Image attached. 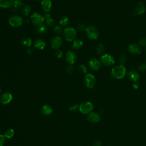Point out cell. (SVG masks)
I'll return each mask as SVG.
<instances>
[{
    "instance_id": "6da1fadb",
    "label": "cell",
    "mask_w": 146,
    "mask_h": 146,
    "mask_svg": "<svg viewBox=\"0 0 146 146\" xmlns=\"http://www.w3.org/2000/svg\"><path fill=\"white\" fill-rule=\"evenodd\" d=\"M126 74L125 68L123 65L116 66L112 68L111 72L112 77L115 79H120L124 77Z\"/></svg>"
},
{
    "instance_id": "7a4b0ae2",
    "label": "cell",
    "mask_w": 146,
    "mask_h": 146,
    "mask_svg": "<svg viewBox=\"0 0 146 146\" xmlns=\"http://www.w3.org/2000/svg\"><path fill=\"white\" fill-rule=\"evenodd\" d=\"M63 35L66 40L67 42H72L75 39L76 36V31L74 27L71 26H67L63 30Z\"/></svg>"
},
{
    "instance_id": "3957f363",
    "label": "cell",
    "mask_w": 146,
    "mask_h": 146,
    "mask_svg": "<svg viewBox=\"0 0 146 146\" xmlns=\"http://www.w3.org/2000/svg\"><path fill=\"white\" fill-rule=\"evenodd\" d=\"M85 31L87 37L91 40L96 39L99 36V30L95 26L93 25L87 26L85 30Z\"/></svg>"
},
{
    "instance_id": "277c9868",
    "label": "cell",
    "mask_w": 146,
    "mask_h": 146,
    "mask_svg": "<svg viewBox=\"0 0 146 146\" xmlns=\"http://www.w3.org/2000/svg\"><path fill=\"white\" fill-rule=\"evenodd\" d=\"M30 19L33 24L36 27L43 25L44 21L43 16L38 12H35L32 14L30 17Z\"/></svg>"
},
{
    "instance_id": "5b68a950",
    "label": "cell",
    "mask_w": 146,
    "mask_h": 146,
    "mask_svg": "<svg viewBox=\"0 0 146 146\" xmlns=\"http://www.w3.org/2000/svg\"><path fill=\"white\" fill-rule=\"evenodd\" d=\"M94 109V105L90 102H84L80 104L79 110L83 114H88Z\"/></svg>"
},
{
    "instance_id": "8992f818",
    "label": "cell",
    "mask_w": 146,
    "mask_h": 146,
    "mask_svg": "<svg viewBox=\"0 0 146 146\" xmlns=\"http://www.w3.org/2000/svg\"><path fill=\"white\" fill-rule=\"evenodd\" d=\"M9 25L13 27H18L22 25L23 22L22 18L18 15H13L9 19Z\"/></svg>"
},
{
    "instance_id": "52a82bcc",
    "label": "cell",
    "mask_w": 146,
    "mask_h": 146,
    "mask_svg": "<svg viewBox=\"0 0 146 146\" xmlns=\"http://www.w3.org/2000/svg\"><path fill=\"white\" fill-rule=\"evenodd\" d=\"M84 83L88 88H91L96 84V78L92 74H87L84 78Z\"/></svg>"
},
{
    "instance_id": "ba28073f",
    "label": "cell",
    "mask_w": 146,
    "mask_h": 146,
    "mask_svg": "<svg viewBox=\"0 0 146 146\" xmlns=\"http://www.w3.org/2000/svg\"><path fill=\"white\" fill-rule=\"evenodd\" d=\"M101 62L106 66H111L115 63V59L111 55L106 54L102 56Z\"/></svg>"
},
{
    "instance_id": "9c48e42d",
    "label": "cell",
    "mask_w": 146,
    "mask_h": 146,
    "mask_svg": "<svg viewBox=\"0 0 146 146\" xmlns=\"http://www.w3.org/2000/svg\"><path fill=\"white\" fill-rule=\"evenodd\" d=\"M50 44L52 48L55 50L59 49L62 44V39L60 36L56 35L52 38Z\"/></svg>"
},
{
    "instance_id": "30bf717a",
    "label": "cell",
    "mask_w": 146,
    "mask_h": 146,
    "mask_svg": "<svg viewBox=\"0 0 146 146\" xmlns=\"http://www.w3.org/2000/svg\"><path fill=\"white\" fill-rule=\"evenodd\" d=\"M77 59L76 53L71 50L68 51L66 54V60L69 64H73Z\"/></svg>"
},
{
    "instance_id": "8fae6325",
    "label": "cell",
    "mask_w": 146,
    "mask_h": 146,
    "mask_svg": "<svg viewBox=\"0 0 146 146\" xmlns=\"http://www.w3.org/2000/svg\"><path fill=\"white\" fill-rule=\"evenodd\" d=\"M13 100V95L10 92H5L0 96V103L6 105L10 103Z\"/></svg>"
},
{
    "instance_id": "7c38bea8",
    "label": "cell",
    "mask_w": 146,
    "mask_h": 146,
    "mask_svg": "<svg viewBox=\"0 0 146 146\" xmlns=\"http://www.w3.org/2000/svg\"><path fill=\"white\" fill-rule=\"evenodd\" d=\"M90 68L94 71H98L101 68V63L96 58H91L88 62Z\"/></svg>"
},
{
    "instance_id": "4fadbf2b",
    "label": "cell",
    "mask_w": 146,
    "mask_h": 146,
    "mask_svg": "<svg viewBox=\"0 0 146 146\" xmlns=\"http://www.w3.org/2000/svg\"><path fill=\"white\" fill-rule=\"evenodd\" d=\"M41 7L45 13H50L52 7V3L51 0H42Z\"/></svg>"
},
{
    "instance_id": "5bb4252c",
    "label": "cell",
    "mask_w": 146,
    "mask_h": 146,
    "mask_svg": "<svg viewBox=\"0 0 146 146\" xmlns=\"http://www.w3.org/2000/svg\"><path fill=\"white\" fill-rule=\"evenodd\" d=\"M87 119L89 122L91 123H95L98 122L100 120V116L98 113L91 112L90 113H88V115H87Z\"/></svg>"
},
{
    "instance_id": "9a60e30c",
    "label": "cell",
    "mask_w": 146,
    "mask_h": 146,
    "mask_svg": "<svg viewBox=\"0 0 146 146\" xmlns=\"http://www.w3.org/2000/svg\"><path fill=\"white\" fill-rule=\"evenodd\" d=\"M128 51L133 54H139L141 51V48L139 44L132 43L129 46Z\"/></svg>"
},
{
    "instance_id": "2e32d148",
    "label": "cell",
    "mask_w": 146,
    "mask_h": 146,
    "mask_svg": "<svg viewBox=\"0 0 146 146\" xmlns=\"http://www.w3.org/2000/svg\"><path fill=\"white\" fill-rule=\"evenodd\" d=\"M34 47L36 48H38L39 50H43L46 46V43L43 39L38 38L34 40Z\"/></svg>"
},
{
    "instance_id": "e0dca14e",
    "label": "cell",
    "mask_w": 146,
    "mask_h": 146,
    "mask_svg": "<svg viewBox=\"0 0 146 146\" xmlns=\"http://www.w3.org/2000/svg\"><path fill=\"white\" fill-rule=\"evenodd\" d=\"M127 78L128 79L133 82H137L140 78L139 74L135 71H131L127 73Z\"/></svg>"
},
{
    "instance_id": "ac0fdd59",
    "label": "cell",
    "mask_w": 146,
    "mask_h": 146,
    "mask_svg": "<svg viewBox=\"0 0 146 146\" xmlns=\"http://www.w3.org/2000/svg\"><path fill=\"white\" fill-rule=\"evenodd\" d=\"M40 111L43 115L45 116H49L52 112V108L50 105L44 104L41 107Z\"/></svg>"
},
{
    "instance_id": "d6986e66",
    "label": "cell",
    "mask_w": 146,
    "mask_h": 146,
    "mask_svg": "<svg viewBox=\"0 0 146 146\" xmlns=\"http://www.w3.org/2000/svg\"><path fill=\"white\" fill-rule=\"evenodd\" d=\"M14 0H0V7L3 9L11 8L14 3Z\"/></svg>"
},
{
    "instance_id": "ffe728a7",
    "label": "cell",
    "mask_w": 146,
    "mask_h": 146,
    "mask_svg": "<svg viewBox=\"0 0 146 146\" xmlns=\"http://www.w3.org/2000/svg\"><path fill=\"white\" fill-rule=\"evenodd\" d=\"M145 10V5L141 2H139L135 7V13L137 15L143 14L144 13Z\"/></svg>"
},
{
    "instance_id": "44dd1931",
    "label": "cell",
    "mask_w": 146,
    "mask_h": 146,
    "mask_svg": "<svg viewBox=\"0 0 146 146\" xmlns=\"http://www.w3.org/2000/svg\"><path fill=\"white\" fill-rule=\"evenodd\" d=\"M23 6V3L22 1H14L13 7H12V10L13 12H16L18 10L21 9L22 7Z\"/></svg>"
},
{
    "instance_id": "7402d4cb",
    "label": "cell",
    "mask_w": 146,
    "mask_h": 146,
    "mask_svg": "<svg viewBox=\"0 0 146 146\" xmlns=\"http://www.w3.org/2000/svg\"><path fill=\"white\" fill-rule=\"evenodd\" d=\"M31 11V9L29 5H24L21 9V14L24 17H27L30 15Z\"/></svg>"
},
{
    "instance_id": "603a6c76",
    "label": "cell",
    "mask_w": 146,
    "mask_h": 146,
    "mask_svg": "<svg viewBox=\"0 0 146 146\" xmlns=\"http://www.w3.org/2000/svg\"><path fill=\"white\" fill-rule=\"evenodd\" d=\"M83 42L82 40L76 39L73 40V42L72 44V47L74 49L78 50V49H80L83 46Z\"/></svg>"
},
{
    "instance_id": "cb8c5ba5",
    "label": "cell",
    "mask_w": 146,
    "mask_h": 146,
    "mask_svg": "<svg viewBox=\"0 0 146 146\" xmlns=\"http://www.w3.org/2000/svg\"><path fill=\"white\" fill-rule=\"evenodd\" d=\"M69 22H70V19L66 15L62 16L60 18L59 21V23L61 26H66L68 25Z\"/></svg>"
},
{
    "instance_id": "d4e9b609",
    "label": "cell",
    "mask_w": 146,
    "mask_h": 146,
    "mask_svg": "<svg viewBox=\"0 0 146 146\" xmlns=\"http://www.w3.org/2000/svg\"><path fill=\"white\" fill-rule=\"evenodd\" d=\"M21 42L24 46L27 47H30L32 44V40L29 36H24L22 39Z\"/></svg>"
},
{
    "instance_id": "484cf974",
    "label": "cell",
    "mask_w": 146,
    "mask_h": 146,
    "mask_svg": "<svg viewBox=\"0 0 146 146\" xmlns=\"http://www.w3.org/2000/svg\"><path fill=\"white\" fill-rule=\"evenodd\" d=\"M47 31H48L47 26L43 24L38 27H36V32L38 34H44V33H47Z\"/></svg>"
},
{
    "instance_id": "4316f807",
    "label": "cell",
    "mask_w": 146,
    "mask_h": 146,
    "mask_svg": "<svg viewBox=\"0 0 146 146\" xmlns=\"http://www.w3.org/2000/svg\"><path fill=\"white\" fill-rule=\"evenodd\" d=\"M3 135L6 139H11L14 135V131L12 128H9L5 132Z\"/></svg>"
},
{
    "instance_id": "83f0119b",
    "label": "cell",
    "mask_w": 146,
    "mask_h": 146,
    "mask_svg": "<svg viewBox=\"0 0 146 146\" xmlns=\"http://www.w3.org/2000/svg\"><path fill=\"white\" fill-rule=\"evenodd\" d=\"M45 23H46V25L47 26V27H55V23H56V22L55 21L54 19L52 18L51 17L45 20Z\"/></svg>"
},
{
    "instance_id": "f1b7e54d",
    "label": "cell",
    "mask_w": 146,
    "mask_h": 146,
    "mask_svg": "<svg viewBox=\"0 0 146 146\" xmlns=\"http://www.w3.org/2000/svg\"><path fill=\"white\" fill-rule=\"evenodd\" d=\"M54 32L56 35H59L63 32V30L61 26H55L54 27Z\"/></svg>"
},
{
    "instance_id": "f546056e",
    "label": "cell",
    "mask_w": 146,
    "mask_h": 146,
    "mask_svg": "<svg viewBox=\"0 0 146 146\" xmlns=\"http://www.w3.org/2000/svg\"><path fill=\"white\" fill-rule=\"evenodd\" d=\"M104 51V47L102 44H99L96 47V52L98 54H102Z\"/></svg>"
},
{
    "instance_id": "4dcf8cb0",
    "label": "cell",
    "mask_w": 146,
    "mask_h": 146,
    "mask_svg": "<svg viewBox=\"0 0 146 146\" xmlns=\"http://www.w3.org/2000/svg\"><path fill=\"white\" fill-rule=\"evenodd\" d=\"M66 71L67 72V73L69 74H72L74 71V67L72 64H69L68 65L66 68Z\"/></svg>"
},
{
    "instance_id": "1f68e13d",
    "label": "cell",
    "mask_w": 146,
    "mask_h": 146,
    "mask_svg": "<svg viewBox=\"0 0 146 146\" xmlns=\"http://www.w3.org/2000/svg\"><path fill=\"white\" fill-rule=\"evenodd\" d=\"M54 55H55V56L56 58H57L58 59H60L62 57V56H63V52L59 49L55 50V51L54 52Z\"/></svg>"
},
{
    "instance_id": "d6a6232c",
    "label": "cell",
    "mask_w": 146,
    "mask_h": 146,
    "mask_svg": "<svg viewBox=\"0 0 146 146\" xmlns=\"http://www.w3.org/2000/svg\"><path fill=\"white\" fill-rule=\"evenodd\" d=\"M79 68L80 71L83 74H86L87 71V68L86 66L83 64H80L79 66Z\"/></svg>"
},
{
    "instance_id": "836d02e7",
    "label": "cell",
    "mask_w": 146,
    "mask_h": 146,
    "mask_svg": "<svg viewBox=\"0 0 146 146\" xmlns=\"http://www.w3.org/2000/svg\"><path fill=\"white\" fill-rule=\"evenodd\" d=\"M127 60V56L125 55H122L120 58H119V62L121 64H124V63H125L126 61Z\"/></svg>"
},
{
    "instance_id": "e575fe53",
    "label": "cell",
    "mask_w": 146,
    "mask_h": 146,
    "mask_svg": "<svg viewBox=\"0 0 146 146\" xmlns=\"http://www.w3.org/2000/svg\"><path fill=\"white\" fill-rule=\"evenodd\" d=\"M77 27H78V30H80V31H84V30H85L86 29V26H85V25L83 24V23H79V24L78 25V26H77Z\"/></svg>"
},
{
    "instance_id": "d590c367",
    "label": "cell",
    "mask_w": 146,
    "mask_h": 146,
    "mask_svg": "<svg viewBox=\"0 0 146 146\" xmlns=\"http://www.w3.org/2000/svg\"><path fill=\"white\" fill-rule=\"evenodd\" d=\"M5 137L3 135L0 134V146H3L5 142Z\"/></svg>"
},
{
    "instance_id": "8d00e7d4",
    "label": "cell",
    "mask_w": 146,
    "mask_h": 146,
    "mask_svg": "<svg viewBox=\"0 0 146 146\" xmlns=\"http://www.w3.org/2000/svg\"><path fill=\"white\" fill-rule=\"evenodd\" d=\"M138 69L141 71H144L146 70V63H142L138 67Z\"/></svg>"
},
{
    "instance_id": "74e56055",
    "label": "cell",
    "mask_w": 146,
    "mask_h": 146,
    "mask_svg": "<svg viewBox=\"0 0 146 146\" xmlns=\"http://www.w3.org/2000/svg\"><path fill=\"white\" fill-rule=\"evenodd\" d=\"M139 43L143 46H146V38H143L140 39Z\"/></svg>"
},
{
    "instance_id": "f35d334b",
    "label": "cell",
    "mask_w": 146,
    "mask_h": 146,
    "mask_svg": "<svg viewBox=\"0 0 146 146\" xmlns=\"http://www.w3.org/2000/svg\"><path fill=\"white\" fill-rule=\"evenodd\" d=\"M102 143L100 140H95L93 143V146H101Z\"/></svg>"
},
{
    "instance_id": "ab89813d",
    "label": "cell",
    "mask_w": 146,
    "mask_h": 146,
    "mask_svg": "<svg viewBox=\"0 0 146 146\" xmlns=\"http://www.w3.org/2000/svg\"><path fill=\"white\" fill-rule=\"evenodd\" d=\"M78 107H78V106L77 105V104H74V105H72V106H71L70 107V110L71 111H76V109L78 108Z\"/></svg>"
},
{
    "instance_id": "60d3db41",
    "label": "cell",
    "mask_w": 146,
    "mask_h": 146,
    "mask_svg": "<svg viewBox=\"0 0 146 146\" xmlns=\"http://www.w3.org/2000/svg\"><path fill=\"white\" fill-rule=\"evenodd\" d=\"M43 16L44 21L47 19H48V18H51V15L48 13H46Z\"/></svg>"
},
{
    "instance_id": "b9f144b4",
    "label": "cell",
    "mask_w": 146,
    "mask_h": 146,
    "mask_svg": "<svg viewBox=\"0 0 146 146\" xmlns=\"http://www.w3.org/2000/svg\"><path fill=\"white\" fill-rule=\"evenodd\" d=\"M34 52V49L33 48H29L28 49H27V53L29 54H32Z\"/></svg>"
},
{
    "instance_id": "7bdbcfd3",
    "label": "cell",
    "mask_w": 146,
    "mask_h": 146,
    "mask_svg": "<svg viewBox=\"0 0 146 146\" xmlns=\"http://www.w3.org/2000/svg\"><path fill=\"white\" fill-rule=\"evenodd\" d=\"M133 88H134L135 89H137V88H138V87H139L138 83H137L136 82H135L134 84H133Z\"/></svg>"
},
{
    "instance_id": "ee69618b",
    "label": "cell",
    "mask_w": 146,
    "mask_h": 146,
    "mask_svg": "<svg viewBox=\"0 0 146 146\" xmlns=\"http://www.w3.org/2000/svg\"><path fill=\"white\" fill-rule=\"evenodd\" d=\"M1 92V86H0V94Z\"/></svg>"
},
{
    "instance_id": "f6af8a7d",
    "label": "cell",
    "mask_w": 146,
    "mask_h": 146,
    "mask_svg": "<svg viewBox=\"0 0 146 146\" xmlns=\"http://www.w3.org/2000/svg\"><path fill=\"white\" fill-rule=\"evenodd\" d=\"M34 1H39L40 0H34Z\"/></svg>"
},
{
    "instance_id": "bcb514c9",
    "label": "cell",
    "mask_w": 146,
    "mask_h": 146,
    "mask_svg": "<svg viewBox=\"0 0 146 146\" xmlns=\"http://www.w3.org/2000/svg\"><path fill=\"white\" fill-rule=\"evenodd\" d=\"M14 1H21V0H14Z\"/></svg>"
}]
</instances>
